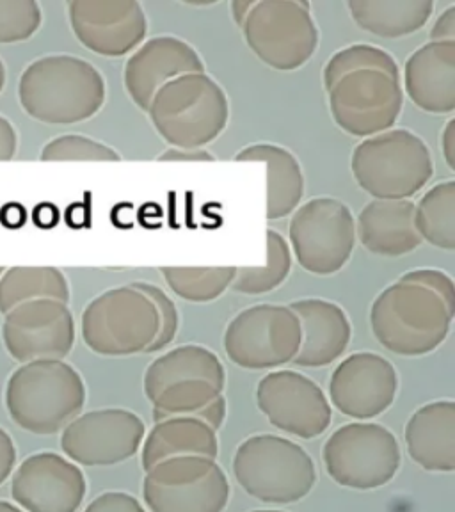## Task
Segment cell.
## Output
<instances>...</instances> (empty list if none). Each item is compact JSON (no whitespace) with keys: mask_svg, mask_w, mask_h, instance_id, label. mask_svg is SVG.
<instances>
[{"mask_svg":"<svg viewBox=\"0 0 455 512\" xmlns=\"http://www.w3.org/2000/svg\"><path fill=\"white\" fill-rule=\"evenodd\" d=\"M43 162H120V153L91 137L66 134L52 139L41 150Z\"/></svg>","mask_w":455,"mask_h":512,"instance_id":"obj_34","label":"cell"},{"mask_svg":"<svg viewBox=\"0 0 455 512\" xmlns=\"http://www.w3.org/2000/svg\"><path fill=\"white\" fill-rule=\"evenodd\" d=\"M267 260L260 267H237L232 287L239 294L262 296L280 287L292 269V251L287 240L269 228L267 233Z\"/></svg>","mask_w":455,"mask_h":512,"instance_id":"obj_31","label":"cell"},{"mask_svg":"<svg viewBox=\"0 0 455 512\" xmlns=\"http://www.w3.org/2000/svg\"><path fill=\"white\" fill-rule=\"evenodd\" d=\"M441 150L447 160L448 168H455V121L450 120L441 136Z\"/></svg>","mask_w":455,"mask_h":512,"instance_id":"obj_43","label":"cell"},{"mask_svg":"<svg viewBox=\"0 0 455 512\" xmlns=\"http://www.w3.org/2000/svg\"><path fill=\"white\" fill-rule=\"evenodd\" d=\"M301 340V322L290 306L256 304L228 324L223 345L237 367L271 370L292 363Z\"/></svg>","mask_w":455,"mask_h":512,"instance_id":"obj_12","label":"cell"},{"mask_svg":"<svg viewBox=\"0 0 455 512\" xmlns=\"http://www.w3.org/2000/svg\"><path fill=\"white\" fill-rule=\"evenodd\" d=\"M399 376L390 360L376 352L347 356L331 374L329 400L342 415L370 420L392 408Z\"/></svg>","mask_w":455,"mask_h":512,"instance_id":"obj_19","label":"cell"},{"mask_svg":"<svg viewBox=\"0 0 455 512\" xmlns=\"http://www.w3.org/2000/svg\"><path fill=\"white\" fill-rule=\"evenodd\" d=\"M233 475L249 496L264 504H296L317 482L312 456L301 445L274 434L242 441L233 457Z\"/></svg>","mask_w":455,"mask_h":512,"instance_id":"obj_5","label":"cell"},{"mask_svg":"<svg viewBox=\"0 0 455 512\" xmlns=\"http://www.w3.org/2000/svg\"><path fill=\"white\" fill-rule=\"evenodd\" d=\"M411 459L427 472L455 470V402L436 400L416 409L404 431Z\"/></svg>","mask_w":455,"mask_h":512,"instance_id":"obj_23","label":"cell"},{"mask_svg":"<svg viewBox=\"0 0 455 512\" xmlns=\"http://www.w3.org/2000/svg\"><path fill=\"white\" fill-rule=\"evenodd\" d=\"M57 221H59V210H57L54 205H40V207L34 210V223L38 224L40 228H52V226H56Z\"/></svg>","mask_w":455,"mask_h":512,"instance_id":"obj_44","label":"cell"},{"mask_svg":"<svg viewBox=\"0 0 455 512\" xmlns=\"http://www.w3.org/2000/svg\"><path fill=\"white\" fill-rule=\"evenodd\" d=\"M399 281L429 288L443 299L450 313L455 315V285L452 278L445 272L436 271V269H415V271L406 272Z\"/></svg>","mask_w":455,"mask_h":512,"instance_id":"obj_37","label":"cell"},{"mask_svg":"<svg viewBox=\"0 0 455 512\" xmlns=\"http://www.w3.org/2000/svg\"><path fill=\"white\" fill-rule=\"evenodd\" d=\"M251 512H285V511H251Z\"/></svg>","mask_w":455,"mask_h":512,"instance_id":"obj_50","label":"cell"},{"mask_svg":"<svg viewBox=\"0 0 455 512\" xmlns=\"http://www.w3.org/2000/svg\"><path fill=\"white\" fill-rule=\"evenodd\" d=\"M301 322L303 340L292 360L297 367H328L338 360L351 342V320L344 308L328 299H299L290 304Z\"/></svg>","mask_w":455,"mask_h":512,"instance_id":"obj_21","label":"cell"},{"mask_svg":"<svg viewBox=\"0 0 455 512\" xmlns=\"http://www.w3.org/2000/svg\"><path fill=\"white\" fill-rule=\"evenodd\" d=\"M356 235L372 255L404 256L424 240L415 228V203L409 200H374L358 216Z\"/></svg>","mask_w":455,"mask_h":512,"instance_id":"obj_24","label":"cell"},{"mask_svg":"<svg viewBox=\"0 0 455 512\" xmlns=\"http://www.w3.org/2000/svg\"><path fill=\"white\" fill-rule=\"evenodd\" d=\"M4 400L18 427L50 436L79 416L86 404V384L64 360L31 361L11 374Z\"/></svg>","mask_w":455,"mask_h":512,"instance_id":"obj_2","label":"cell"},{"mask_svg":"<svg viewBox=\"0 0 455 512\" xmlns=\"http://www.w3.org/2000/svg\"><path fill=\"white\" fill-rule=\"evenodd\" d=\"M146 112L159 136L180 150L207 146L230 120L228 96L207 73H189L164 84Z\"/></svg>","mask_w":455,"mask_h":512,"instance_id":"obj_4","label":"cell"},{"mask_svg":"<svg viewBox=\"0 0 455 512\" xmlns=\"http://www.w3.org/2000/svg\"><path fill=\"white\" fill-rule=\"evenodd\" d=\"M159 328V308L134 285L105 290L86 306L80 319L84 344L100 356L146 352Z\"/></svg>","mask_w":455,"mask_h":512,"instance_id":"obj_7","label":"cell"},{"mask_svg":"<svg viewBox=\"0 0 455 512\" xmlns=\"http://www.w3.org/2000/svg\"><path fill=\"white\" fill-rule=\"evenodd\" d=\"M16 447L8 432L0 427V486L9 479L15 470Z\"/></svg>","mask_w":455,"mask_h":512,"instance_id":"obj_39","label":"cell"},{"mask_svg":"<svg viewBox=\"0 0 455 512\" xmlns=\"http://www.w3.org/2000/svg\"><path fill=\"white\" fill-rule=\"evenodd\" d=\"M41 25V8L34 0H0V43L32 38Z\"/></svg>","mask_w":455,"mask_h":512,"instance_id":"obj_35","label":"cell"},{"mask_svg":"<svg viewBox=\"0 0 455 512\" xmlns=\"http://www.w3.org/2000/svg\"><path fill=\"white\" fill-rule=\"evenodd\" d=\"M290 251L304 271L331 276L342 271L356 246L351 208L335 198H315L297 208L288 228Z\"/></svg>","mask_w":455,"mask_h":512,"instance_id":"obj_11","label":"cell"},{"mask_svg":"<svg viewBox=\"0 0 455 512\" xmlns=\"http://www.w3.org/2000/svg\"><path fill=\"white\" fill-rule=\"evenodd\" d=\"M328 93L333 120L354 137H372L390 130L404 105L400 79L376 70L349 73Z\"/></svg>","mask_w":455,"mask_h":512,"instance_id":"obj_13","label":"cell"},{"mask_svg":"<svg viewBox=\"0 0 455 512\" xmlns=\"http://www.w3.org/2000/svg\"><path fill=\"white\" fill-rule=\"evenodd\" d=\"M84 512H146L136 496L123 491H107L96 496Z\"/></svg>","mask_w":455,"mask_h":512,"instance_id":"obj_38","label":"cell"},{"mask_svg":"<svg viewBox=\"0 0 455 512\" xmlns=\"http://www.w3.org/2000/svg\"><path fill=\"white\" fill-rule=\"evenodd\" d=\"M134 287L139 288L143 294L150 297L155 306L159 308L160 313V328L159 333L155 336L153 344L148 347L146 352H159L166 349L173 340H175L176 333H178V324H180V317H178V310L173 299H169L168 294L152 283H144V281H136L132 283Z\"/></svg>","mask_w":455,"mask_h":512,"instance_id":"obj_36","label":"cell"},{"mask_svg":"<svg viewBox=\"0 0 455 512\" xmlns=\"http://www.w3.org/2000/svg\"><path fill=\"white\" fill-rule=\"evenodd\" d=\"M4 86H6V66H4L2 59H0V93H2Z\"/></svg>","mask_w":455,"mask_h":512,"instance_id":"obj_48","label":"cell"},{"mask_svg":"<svg viewBox=\"0 0 455 512\" xmlns=\"http://www.w3.org/2000/svg\"><path fill=\"white\" fill-rule=\"evenodd\" d=\"M352 175L376 200H408L422 191L434 175L431 152L420 137L390 128L356 146Z\"/></svg>","mask_w":455,"mask_h":512,"instance_id":"obj_6","label":"cell"},{"mask_svg":"<svg viewBox=\"0 0 455 512\" xmlns=\"http://www.w3.org/2000/svg\"><path fill=\"white\" fill-rule=\"evenodd\" d=\"M16 148H18V136H16L15 127L11 125V121L0 116V162L13 159Z\"/></svg>","mask_w":455,"mask_h":512,"instance_id":"obj_40","label":"cell"},{"mask_svg":"<svg viewBox=\"0 0 455 512\" xmlns=\"http://www.w3.org/2000/svg\"><path fill=\"white\" fill-rule=\"evenodd\" d=\"M404 89L416 107L431 114L455 109V41H431L404 66Z\"/></svg>","mask_w":455,"mask_h":512,"instance_id":"obj_22","label":"cell"},{"mask_svg":"<svg viewBox=\"0 0 455 512\" xmlns=\"http://www.w3.org/2000/svg\"><path fill=\"white\" fill-rule=\"evenodd\" d=\"M2 342L18 363L64 360L75 345V319L68 304L38 299L4 315Z\"/></svg>","mask_w":455,"mask_h":512,"instance_id":"obj_16","label":"cell"},{"mask_svg":"<svg viewBox=\"0 0 455 512\" xmlns=\"http://www.w3.org/2000/svg\"><path fill=\"white\" fill-rule=\"evenodd\" d=\"M431 41H455V6L443 11L432 27Z\"/></svg>","mask_w":455,"mask_h":512,"instance_id":"obj_41","label":"cell"},{"mask_svg":"<svg viewBox=\"0 0 455 512\" xmlns=\"http://www.w3.org/2000/svg\"><path fill=\"white\" fill-rule=\"evenodd\" d=\"M162 278L189 303H210L232 287L237 267H162Z\"/></svg>","mask_w":455,"mask_h":512,"instance_id":"obj_32","label":"cell"},{"mask_svg":"<svg viewBox=\"0 0 455 512\" xmlns=\"http://www.w3.org/2000/svg\"><path fill=\"white\" fill-rule=\"evenodd\" d=\"M144 432L143 420L128 409H96L64 427L61 448L80 466H114L136 456Z\"/></svg>","mask_w":455,"mask_h":512,"instance_id":"obj_14","label":"cell"},{"mask_svg":"<svg viewBox=\"0 0 455 512\" xmlns=\"http://www.w3.org/2000/svg\"><path fill=\"white\" fill-rule=\"evenodd\" d=\"M68 16L75 38L98 56H127L143 45L148 32L136 0H72Z\"/></svg>","mask_w":455,"mask_h":512,"instance_id":"obj_17","label":"cell"},{"mask_svg":"<svg viewBox=\"0 0 455 512\" xmlns=\"http://www.w3.org/2000/svg\"><path fill=\"white\" fill-rule=\"evenodd\" d=\"M329 477L344 488H383L399 472V441L390 429L372 422H354L336 429L322 448Z\"/></svg>","mask_w":455,"mask_h":512,"instance_id":"obj_9","label":"cell"},{"mask_svg":"<svg viewBox=\"0 0 455 512\" xmlns=\"http://www.w3.org/2000/svg\"><path fill=\"white\" fill-rule=\"evenodd\" d=\"M86 493L79 464L54 452L27 457L11 480V496L25 512H77Z\"/></svg>","mask_w":455,"mask_h":512,"instance_id":"obj_18","label":"cell"},{"mask_svg":"<svg viewBox=\"0 0 455 512\" xmlns=\"http://www.w3.org/2000/svg\"><path fill=\"white\" fill-rule=\"evenodd\" d=\"M18 100L34 120L47 125H75L104 107L105 80L80 57L45 56L25 68Z\"/></svg>","mask_w":455,"mask_h":512,"instance_id":"obj_1","label":"cell"},{"mask_svg":"<svg viewBox=\"0 0 455 512\" xmlns=\"http://www.w3.org/2000/svg\"><path fill=\"white\" fill-rule=\"evenodd\" d=\"M230 493L226 473L210 457H171L143 480L144 504L152 512H223Z\"/></svg>","mask_w":455,"mask_h":512,"instance_id":"obj_10","label":"cell"},{"mask_svg":"<svg viewBox=\"0 0 455 512\" xmlns=\"http://www.w3.org/2000/svg\"><path fill=\"white\" fill-rule=\"evenodd\" d=\"M160 162H169V160H175V162H212L216 160V157H212V153H208L207 150H180V148H171L168 152L162 153L159 157Z\"/></svg>","mask_w":455,"mask_h":512,"instance_id":"obj_42","label":"cell"},{"mask_svg":"<svg viewBox=\"0 0 455 512\" xmlns=\"http://www.w3.org/2000/svg\"><path fill=\"white\" fill-rule=\"evenodd\" d=\"M352 20L379 38H404L420 31L434 11L432 0H349Z\"/></svg>","mask_w":455,"mask_h":512,"instance_id":"obj_27","label":"cell"},{"mask_svg":"<svg viewBox=\"0 0 455 512\" xmlns=\"http://www.w3.org/2000/svg\"><path fill=\"white\" fill-rule=\"evenodd\" d=\"M38 299L70 303V285L57 267H11L0 278V313Z\"/></svg>","mask_w":455,"mask_h":512,"instance_id":"obj_29","label":"cell"},{"mask_svg":"<svg viewBox=\"0 0 455 512\" xmlns=\"http://www.w3.org/2000/svg\"><path fill=\"white\" fill-rule=\"evenodd\" d=\"M256 404L276 429L301 440L328 431L333 411L328 397L313 379L294 370H276L258 383Z\"/></svg>","mask_w":455,"mask_h":512,"instance_id":"obj_15","label":"cell"},{"mask_svg":"<svg viewBox=\"0 0 455 512\" xmlns=\"http://www.w3.org/2000/svg\"><path fill=\"white\" fill-rule=\"evenodd\" d=\"M219 438L207 422L194 416H173L155 422L143 445L141 466L148 472L152 466L171 457L201 456L216 459Z\"/></svg>","mask_w":455,"mask_h":512,"instance_id":"obj_25","label":"cell"},{"mask_svg":"<svg viewBox=\"0 0 455 512\" xmlns=\"http://www.w3.org/2000/svg\"><path fill=\"white\" fill-rule=\"evenodd\" d=\"M194 377H203L226 384L224 365L216 352L201 345H180L159 356L144 372V393L152 399L155 393L169 384L180 383Z\"/></svg>","mask_w":455,"mask_h":512,"instance_id":"obj_28","label":"cell"},{"mask_svg":"<svg viewBox=\"0 0 455 512\" xmlns=\"http://www.w3.org/2000/svg\"><path fill=\"white\" fill-rule=\"evenodd\" d=\"M253 4H255V2H246V0H237V2H233V18H235V22H237L239 27H242V24H244V20H246V16H248L249 11L253 8Z\"/></svg>","mask_w":455,"mask_h":512,"instance_id":"obj_45","label":"cell"},{"mask_svg":"<svg viewBox=\"0 0 455 512\" xmlns=\"http://www.w3.org/2000/svg\"><path fill=\"white\" fill-rule=\"evenodd\" d=\"M415 228L434 248L455 249V182H441L415 205Z\"/></svg>","mask_w":455,"mask_h":512,"instance_id":"obj_30","label":"cell"},{"mask_svg":"<svg viewBox=\"0 0 455 512\" xmlns=\"http://www.w3.org/2000/svg\"><path fill=\"white\" fill-rule=\"evenodd\" d=\"M454 315L429 288L397 281L376 297L370 326L384 349L406 358L425 356L447 340Z\"/></svg>","mask_w":455,"mask_h":512,"instance_id":"obj_3","label":"cell"},{"mask_svg":"<svg viewBox=\"0 0 455 512\" xmlns=\"http://www.w3.org/2000/svg\"><path fill=\"white\" fill-rule=\"evenodd\" d=\"M4 212H9L11 216L2 217V221L4 224H8V226H13V228H18V226H22L25 223V210L22 207H18L15 205V212H11V208H4Z\"/></svg>","mask_w":455,"mask_h":512,"instance_id":"obj_46","label":"cell"},{"mask_svg":"<svg viewBox=\"0 0 455 512\" xmlns=\"http://www.w3.org/2000/svg\"><path fill=\"white\" fill-rule=\"evenodd\" d=\"M6 271V267H0V278H2V274Z\"/></svg>","mask_w":455,"mask_h":512,"instance_id":"obj_49","label":"cell"},{"mask_svg":"<svg viewBox=\"0 0 455 512\" xmlns=\"http://www.w3.org/2000/svg\"><path fill=\"white\" fill-rule=\"evenodd\" d=\"M189 73H205L200 54L175 36H157L144 41L128 57L123 82L134 104L148 111L153 96L164 84Z\"/></svg>","mask_w":455,"mask_h":512,"instance_id":"obj_20","label":"cell"},{"mask_svg":"<svg viewBox=\"0 0 455 512\" xmlns=\"http://www.w3.org/2000/svg\"><path fill=\"white\" fill-rule=\"evenodd\" d=\"M361 70H376L400 79L399 64L395 63L392 54H388L383 48L361 43L344 48L329 59L322 73L324 88L329 91L345 75Z\"/></svg>","mask_w":455,"mask_h":512,"instance_id":"obj_33","label":"cell"},{"mask_svg":"<svg viewBox=\"0 0 455 512\" xmlns=\"http://www.w3.org/2000/svg\"><path fill=\"white\" fill-rule=\"evenodd\" d=\"M240 29L255 56L278 72L301 68L319 47L312 8L303 0L255 2Z\"/></svg>","mask_w":455,"mask_h":512,"instance_id":"obj_8","label":"cell"},{"mask_svg":"<svg viewBox=\"0 0 455 512\" xmlns=\"http://www.w3.org/2000/svg\"><path fill=\"white\" fill-rule=\"evenodd\" d=\"M237 162H264L267 166V219L278 221L294 214L304 196L299 160L278 144H251L237 153Z\"/></svg>","mask_w":455,"mask_h":512,"instance_id":"obj_26","label":"cell"},{"mask_svg":"<svg viewBox=\"0 0 455 512\" xmlns=\"http://www.w3.org/2000/svg\"><path fill=\"white\" fill-rule=\"evenodd\" d=\"M0 512H25L18 507V505L9 504V502H2L0 500Z\"/></svg>","mask_w":455,"mask_h":512,"instance_id":"obj_47","label":"cell"}]
</instances>
